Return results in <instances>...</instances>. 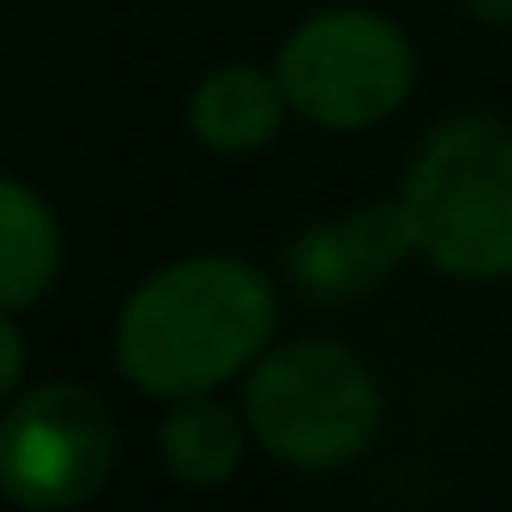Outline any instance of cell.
Listing matches in <instances>:
<instances>
[{"instance_id": "cell-10", "label": "cell", "mask_w": 512, "mask_h": 512, "mask_svg": "<svg viewBox=\"0 0 512 512\" xmlns=\"http://www.w3.org/2000/svg\"><path fill=\"white\" fill-rule=\"evenodd\" d=\"M25 380V338L13 326V314H0V404H7Z\"/></svg>"}, {"instance_id": "cell-3", "label": "cell", "mask_w": 512, "mask_h": 512, "mask_svg": "<svg viewBox=\"0 0 512 512\" xmlns=\"http://www.w3.org/2000/svg\"><path fill=\"white\" fill-rule=\"evenodd\" d=\"M247 428L290 470H338L374 446L380 386L356 350L332 338H302L253 362Z\"/></svg>"}, {"instance_id": "cell-11", "label": "cell", "mask_w": 512, "mask_h": 512, "mask_svg": "<svg viewBox=\"0 0 512 512\" xmlns=\"http://www.w3.org/2000/svg\"><path fill=\"white\" fill-rule=\"evenodd\" d=\"M464 13H470V19H482V25L512 31V0H464Z\"/></svg>"}, {"instance_id": "cell-8", "label": "cell", "mask_w": 512, "mask_h": 512, "mask_svg": "<svg viewBox=\"0 0 512 512\" xmlns=\"http://www.w3.org/2000/svg\"><path fill=\"white\" fill-rule=\"evenodd\" d=\"M61 272V223L43 193L0 175V314L37 308Z\"/></svg>"}, {"instance_id": "cell-6", "label": "cell", "mask_w": 512, "mask_h": 512, "mask_svg": "<svg viewBox=\"0 0 512 512\" xmlns=\"http://www.w3.org/2000/svg\"><path fill=\"white\" fill-rule=\"evenodd\" d=\"M410 253H416V241H410L404 199H368V205H356L344 217H326V223H308L296 235L290 284L320 308L356 302L374 284H386Z\"/></svg>"}, {"instance_id": "cell-5", "label": "cell", "mask_w": 512, "mask_h": 512, "mask_svg": "<svg viewBox=\"0 0 512 512\" xmlns=\"http://www.w3.org/2000/svg\"><path fill=\"white\" fill-rule=\"evenodd\" d=\"M115 470V416L97 392L49 380L0 416V494L25 512H73Z\"/></svg>"}, {"instance_id": "cell-4", "label": "cell", "mask_w": 512, "mask_h": 512, "mask_svg": "<svg viewBox=\"0 0 512 512\" xmlns=\"http://www.w3.org/2000/svg\"><path fill=\"white\" fill-rule=\"evenodd\" d=\"M272 73L284 103L302 121L326 133H362L404 109L416 85V49L380 13L332 7V13H314L302 31H290Z\"/></svg>"}, {"instance_id": "cell-7", "label": "cell", "mask_w": 512, "mask_h": 512, "mask_svg": "<svg viewBox=\"0 0 512 512\" xmlns=\"http://www.w3.org/2000/svg\"><path fill=\"white\" fill-rule=\"evenodd\" d=\"M284 91H278V73H260V67H217L193 85V103H187V127L199 145L223 151V157H247L278 139L284 127Z\"/></svg>"}, {"instance_id": "cell-9", "label": "cell", "mask_w": 512, "mask_h": 512, "mask_svg": "<svg viewBox=\"0 0 512 512\" xmlns=\"http://www.w3.org/2000/svg\"><path fill=\"white\" fill-rule=\"evenodd\" d=\"M163 464L175 482L187 488H223L235 470H241V416L205 392H187L175 398V410L163 416Z\"/></svg>"}, {"instance_id": "cell-2", "label": "cell", "mask_w": 512, "mask_h": 512, "mask_svg": "<svg viewBox=\"0 0 512 512\" xmlns=\"http://www.w3.org/2000/svg\"><path fill=\"white\" fill-rule=\"evenodd\" d=\"M398 199L410 217V241L434 272L458 284L512 278V121H446L422 145Z\"/></svg>"}, {"instance_id": "cell-1", "label": "cell", "mask_w": 512, "mask_h": 512, "mask_svg": "<svg viewBox=\"0 0 512 512\" xmlns=\"http://www.w3.org/2000/svg\"><path fill=\"white\" fill-rule=\"evenodd\" d=\"M278 326V296L247 260L199 253L145 278L115 326L121 374L151 398H187L260 362Z\"/></svg>"}]
</instances>
